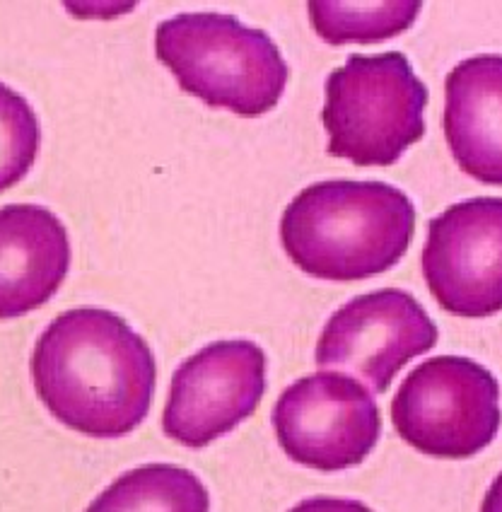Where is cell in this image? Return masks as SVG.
Wrapping results in <instances>:
<instances>
[{"label":"cell","instance_id":"cell-1","mask_svg":"<svg viewBox=\"0 0 502 512\" xmlns=\"http://www.w3.org/2000/svg\"><path fill=\"white\" fill-rule=\"evenodd\" d=\"M157 365L148 341L119 314H58L32 353V380L56 421L90 438L136 430L153 404Z\"/></svg>","mask_w":502,"mask_h":512},{"label":"cell","instance_id":"cell-2","mask_svg":"<svg viewBox=\"0 0 502 512\" xmlns=\"http://www.w3.org/2000/svg\"><path fill=\"white\" fill-rule=\"evenodd\" d=\"M416 235V206L384 182L309 184L280 218V242L321 281H367L394 269Z\"/></svg>","mask_w":502,"mask_h":512},{"label":"cell","instance_id":"cell-3","mask_svg":"<svg viewBox=\"0 0 502 512\" xmlns=\"http://www.w3.org/2000/svg\"><path fill=\"white\" fill-rule=\"evenodd\" d=\"M155 54L184 92L244 119L276 109L290 78L264 29L225 13H182L160 22Z\"/></svg>","mask_w":502,"mask_h":512},{"label":"cell","instance_id":"cell-4","mask_svg":"<svg viewBox=\"0 0 502 512\" xmlns=\"http://www.w3.org/2000/svg\"><path fill=\"white\" fill-rule=\"evenodd\" d=\"M324 92L329 155L389 167L425 136L428 87L401 51L353 54L329 75Z\"/></svg>","mask_w":502,"mask_h":512},{"label":"cell","instance_id":"cell-5","mask_svg":"<svg viewBox=\"0 0 502 512\" xmlns=\"http://www.w3.org/2000/svg\"><path fill=\"white\" fill-rule=\"evenodd\" d=\"M391 423L423 455L474 457L498 435V380L481 363L464 356L425 360L408 372L391 401Z\"/></svg>","mask_w":502,"mask_h":512},{"label":"cell","instance_id":"cell-6","mask_svg":"<svg viewBox=\"0 0 502 512\" xmlns=\"http://www.w3.org/2000/svg\"><path fill=\"white\" fill-rule=\"evenodd\" d=\"M273 428L293 462L331 474L365 462L379 442L382 416L377 401L353 377L317 372L280 394Z\"/></svg>","mask_w":502,"mask_h":512},{"label":"cell","instance_id":"cell-7","mask_svg":"<svg viewBox=\"0 0 502 512\" xmlns=\"http://www.w3.org/2000/svg\"><path fill=\"white\" fill-rule=\"evenodd\" d=\"M437 336V324L411 293L382 288L331 314L314 360L321 370H343L365 389L384 394L406 363L433 351Z\"/></svg>","mask_w":502,"mask_h":512},{"label":"cell","instance_id":"cell-8","mask_svg":"<svg viewBox=\"0 0 502 512\" xmlns=\"http://www.w3.org/2000/svg\"><path fill=\"white\" fill-rule=\"evenodd\" d=\"M264 392V348L247 339L213 341L174 372L162 430L179 445L201 450L247 421Z\"/></svg>","mask_w":502,"mask_h":512},{"label":"cell","instance_id":"cell-9","mask_svg":"<svg viewBox=\"0 0 502 512\" xmlns=\"http://www.w3.org/2000/svg\"><path fill=\"white\" fill-rule=\"evenodd\" d=\"M423 273L442 310L464 319L502 307V201L476 196L430 220Z\"/></svg>","mask_w":502,"mask_h":512},{"label":"cell","instance_id":"cell-10","mask_svg":"<svg viewBox=\"0 0 502 512\" xmlns=\"http://www.w3.org/2000/svg\"><path fill=\"white\" fill-rule=\"evenodd\" d=\"M68 269L70 240L58 215L34 203L0 208V319L46 305Z\"/></svg>","mask_w":502,"mask_h":512},{"label":"cell","instance_id":"cell-11","mask_svg":"<svg viewBox=\"0 0 502 512\" xmlns=\"http://www.w3.org/2000/svg\"><path fill=\"white\" fill-rule=\"evenodd\" d=\"M445 92V136L454 160L478 182L500 186L502 58H466L447 75Z\"/></svg>","mask_w":502,"mask_h":512},{"label":"cell","instance_id":"cell-12","mask_svg":"<svg viewBox=\"0 0 502 512\" xmlns=\"http://www.w3.org/2000/svg\"><path fill=\"white\" fill-rule=\"evenodd\" d=\"M85 512H210V496L194 471L157 462L121 474Z\"/></svg>","mask_w":502,"mask_h":512},{"label":"cell","instance_id":"cell-13","mask_svg":"<svg viewBox=\"0 0 502 512\" xmlns=\"http://www.w3.org/2000/svg\"><path fill=\"white\" fill-rule=\"evenodd\" d=\"M309 17L317 34L331 46L377 44L404 34L423 10L420 0H309Z\"/></svg>","mask_w":502,"mask_h":512},{"label":"cell","instance_id":"cell-14","mask_svg":"<svg viewBox=\"0 0 502 512\" xmlns=\"http://www.w3.org/2000/svg\"><path fill=\"white\" fill-rule=\"evenodd\" d=\"M42 128L20 92L0 83V194L27 177L39 155Z\"/></svg>","mask_w":502,"mask_h":512},{"label":"cell","instance_id":"cell-15","mask_svg":"<svg viewBox=\"0 0 502 512\" xmlns=\"http://www.w3.org/2000/svg\"><path fill=\"white\" fill-rule=\"evenodd\" d=\"M290 512H375L360 500L350 498H307Z\"/></svg>","mask_w":502,"mask_h":512}]
</instances>
